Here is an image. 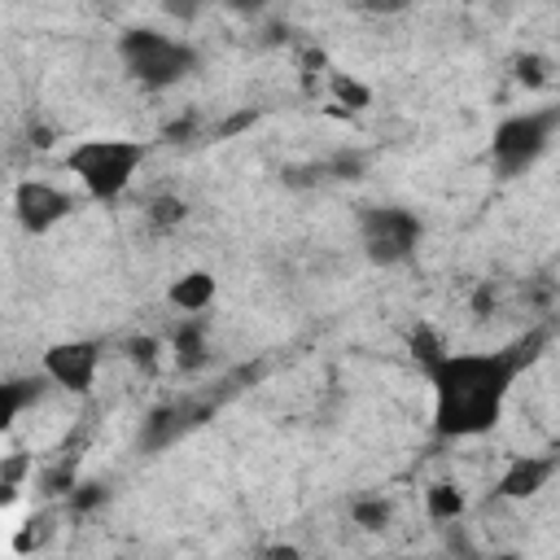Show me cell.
<instances>
[{"mask_svg":"<svg viewBox=\"0 0 560 560\" xmlns=\"http://www.w3.org/2000/svg\"><path fill=\"white\" fill-rule=\"evenodd\" d=\"M542 337H516L494 350H442L424 363V381L433 389V433L446 442L481 438L503 420L516 376L534 363Z\"/></svg>","mask_w":560,"mask_h":560,"instance_id":"cell-1","label":"cell"},{"mask_svg":"<svg viewBox=\"0 0 560 560\" xmlns=\"http://www.w3.org/2000/svg\"><path fill=\"white\" fill-rule=\"evenodd\" d=\"M144 158H149L144 140H131V136H88V140L66 149L61 166L74 175L83 197L109 206V201H118L131 188V179L144 166Z\"/></svg>","mask_w":560,"mask_h":560,"instance_id":"cell-2","label":"cell"},{"mask_svg":"<svg viewBox=\"0 0 560 560\" xmlns=\"http://www.w3.org/2000/svg\"><path fill=\"white\" fill-rule=\"evenodd\" d=\"M118 61L127 70V79L144 92H166L175 83H184L197 70V48L179 35L153 31V26H131L118 35Z\"/></svg>","mask_w":560,"mask_h":560,"instance_id":"cell-3","label":"cell"},{"mask_svg":"<svg viewBox=\"0 0 560 560\" xmlns=\"http://www.w3.org/2000/svg\"><path fill=\"white\" fill-rule=\"evenodd\" d=\"M560 131V105H534V109H516L508 118H499V127L490 131V166L499 179H521L525 171L538 166V158L551 149Z\"/></svg>","mask_w":560,"mask_h":560,"instance_id":"cell-4","label":"cell"},{"mask_svg":"<svg viewBox=\"0 0 560 560\" xmlns=\"http://www.w3.org/2000/svg\"><path fill=\"white\" fill-rule=\"evenodd\" d=\"M424 241V223L407 206H363L359 210V245L376 267H402L416 258Z\"/></svg>","mask_w":560,"mask_h":560,"instance_id":"cell-5","label":"cell"},{"mask_svg":"<svg viewBox=\"0 0 560 560\" xmlns=\"http://www.w3.org/2000/svg\"><path fill=\"white\" fill-rule=\"evenodd\" d=\"M74 210H79V197L66 192V188H57L52 179H35L31 175V179H22L13 188V214H18L22 232H31V236H48Z\"/></svg>","mask_w":560,"mask_h":560,"instance_id":"cell-6","label":"cell"},{"mask_svg":"<svg viewBox=\"0 0 560 560\" xmlns=\"http://www.w3.org/2000/svg\"><path fill=\"white\" fill-rule=\"evenodd\" d=\"M44 376L70 394H88L96 372H101V341L96 337H70V341H57L44 350L39 359Z\"/></svg>","mask_w":560,"mask_h":560,"instance_id":"cell-7","label":"cell"},{"mask_svg":"<svg viewBox=\"0 0 560 560\" xmlns=\"http://www.w3.org/2000/svg\"><path fill=\"white\" fill-rule=\"evenodd\" d=\"M560 472V451H538V455H516L499 481H494V499L503 503H525L538 490H547V481Z\"/></svg>","mask_w":560,"mask_h":560,"instance_id":"cell-8","label":"cell"},{"mask_svg":"<svg viewBox=\"0 0 560 560\" xmlns=\"http://www.w3.org/2000/svg\"><path fill=\"white\" fill-rule=\"evenodd\" d=\"M206 416H210V407H201V402H166V407L149 411V420H144V429H140V446H144V451H166V446L179 442L188 429H197Z\"/></svg>","mask_w":560,"mask_h":560,"instance_id":"cell-9","label":"cell"},{"mask_svg":"<svg viewBox=\"0 0 560 560\" xmlns=\"http://www.w3.org/2000/svg\"><path fill=\"white\" fill-rule=\"evenodd\" d=\"M166 298H171L175 311L201 315V311H210V302L219 298V280H214V271H201V267H197V271H184L179 280H171Z\"/></svg>","mask_w":560,"mask_h":560,"instance_id":"cell-10","label":"cell"},{"mask_svg":"<svg viewBox=\"0 0 560 560\" xmlns=\"http://www.w3.org/2000/svg\"><path fill=\"white\" fill-rule=\"evenodd\" d=\"M171 346H175V363L179 368H201L210 359L206 354V315H184L171 328Z\"/></svg>","mask_w":560,"mask_h":560,"instance_id":"cell-11","label":"cell"},{"mask_svg":"<svg viewBox=\"0 0 560 560\" xmlns=\"http://www.w3.org/2000/svg\"><path fill=\"white\" fill-rule=\"evenodd\" d=\"M464 508H468V499H464V490L455 481H433L424 490V512H429L433 525H455L464 516Z\"/></svg>","mask_w":560,"mask_h":560,"instance_id":"cell-12","label":"cell"},{"mask_svg":"<svg viewBox=\"0 0 560 560\" xmlns=\"http://www.w3.org/2000/svg\"><path fill=\"white\" fill-rule=\"evenodd\" d=\"M44 381H48V376H44ZM44 381H39V376H26V381H9V385H0V416H4V424H13L31 402H39Z\"/></svg>","mask_w":560,"mask_h":560,"instance_id":"cell-13","label":"cell"},{"mask_svg":"<svg viewBox=\"0 0 560 560\" xmlns=\"http://www.w3.org/2000/svg\"><path fill=\"white\" fill-rule=\"evenodd\" d=\"M389 516H394V503L385 494H359V499H350V521L359 529H385Z\"/></svg>","mask_w":560,"mask_h":560,"instance_id":"cell-14","label":"cell"},{"mask_svg":"<svg viewBox=\"0 0 560 560\" xmlns=\"http://www.w3.org/2000/svg\"><path fill=\"white\" fill-rule=\"evenodd\" d=\"M328 88H332V96H337L341 105H350V109H368V105H372V88L359 83V79H350V74H341V70L328 74Z\"/></svg>","mask_w":560,"mask_h":560,"instance_id":"cell-15","label":"cell"},{"mask_svg":"<svg viewBox=\"0 0 560 560\" xmlns=\"http://www.w3.org/2000/svg\"><path fill=\"white\" fill-rule=\"evenodd\" d=\"M184 214H188V206H184L179 197H171V192H166V197H153L149 210H144V219H149L158 232H171L175 223H184Z\"/></svg>","mask_w":560,"mask_h":560,"instance_id":"cell-16","label":"cell"},{"mask_svg":"<svg viewBox=\"0 0 560 560\" xmlns=\"http://www.w3.org/2000/svg\"><path fill=\"white\" fill-rule=\"evenodd\" d=\"M158 354H162L158 337H131V341H127V359H131V368H140L144 376L158 372Z\"/></svg>","mask_w":560,"mask_h":560,"instance_id":"cell-17","label":"cell"},{"mask_svg":"<svg viewBox=\"0 0 560 560\" xmlns=\"http://www.w3.org/2000/svg\"><path fill=\"white\" fill-rule=\"evenodd\" d=\"M442 350H446V346L433 337V328H424V324H420V328L411 332V359H416L420 368H424V363H433Z\"/></svg>","mask_w":560,"mask_h":560,"instance_id":"cell-18","label":"cell"},{"mask_svg":"<svg viewBox=\"0 0 560 560\" xmlns=\"http://www.w3.org/2000/svg\"><path fill=\"white\" fill-rule=\"evenodd\" d=\"M201 4H206V0H162V13L175 18V22H197Z\"/></svg>","mask_w":560,"mask_h":560,"instance_id":"cell-19","label":"cell"},{"mask_svg":"<svg viewBox=\"0 0 560 560\" xmlns=\"http://www.w3.org/2000/svg\"><path fill=\"white\" fill-rule=\"evenodd\" d=\"M105 499V486H79V490H70V508L74 512H88V508H96Z\"/></svg>","mask_w":560,"mask_h":560,"instance_id":"cell-20","label":"cell"},{"mask_svg":"<svg viewBox=\"0 0 560 560\" xmlns=\"http://www.w3.org/2000/svg\"><path fill=\"white\" fill-rule=\"evenodd\" d=\"M516 79L529 83V88H538V83L547 79V74H542V57H521V61H516Z\"/></svg>","mask_w":560,"mask_h":560,"instance_id":"cell-21","label":"cell"},{"mask_svg":"<svg viewBox=\"0 0 560 560\" xmlns=\"http://www.w3.org/2000/svg\"><path fill=\"white\" fill-rule=\"evenodd\" d=\"M411 0H359V9H368V13H402Z\"/></svg>","mask_w":560,"mask_h":560,"instance_id":"cell-22","label":"cell"},{"mask_svg":"<svg viewBox=\"0 0 560 560\" xmlns=\"http://www.w3.org/2000/svg\"><path fill=\"white\" fill-rule=\"evenodd\" d=\"M472 306H477V311L494 306V289H490V284H481V289H477V298H472Z\"/></svg>","mask_w":560,"mask_h":560,"instance_id":"cell-23","label":"cell"},{"mask_svg":"<svg viewBox=\"0 0 560 560\" xmlns=\"http://www.w3.org/2000/svg\"><path fill=\"white\" fill-rule=\"evenodd\" d=\"M223 4H232V9H241V13H258L267 0H223Z\"/></svg>","mask_w":560,"mask_h":560,"instance_id":"cell-24","label":"cell"}]
</instances>
